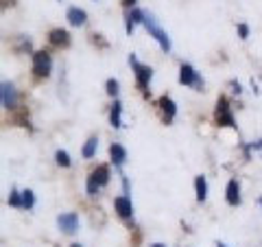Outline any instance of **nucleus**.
<instances>
[{
  "instance_id": "f257e3e1",
  "label": "nucleus",
  "mask_w": 262,
  "mask_h": 247,
  "mask_svg": "<svg viewBox=\"0 0 262 247\" xmlns=\"http://www.w3.org/2000/svg\"><path fill=\"white\" fill-rule=\"evenodd\" d=\"M142 24L146 27V31H149V35L160 44L162 51L168 53V51H170V37H168V33L160 27V22L155 20L151 13H144V22H142Z\"/></svg>"
},
{
  "instance_id": "f03ea898",
  "label": "nucleus",
  "mask_w": 262,
  "mask_h": 247,
  "mask_svg": "<svg viewBox=\"0 0 262 247\" xmlns=\"http://www.w3.org/2000/svg\"><path fill=\"white\" fill-rule=\"evenodd\" d=\"M129 64H131V68H134L136 72V84L138 88L142 90V92H146V88H149L151 84V79H153V70L149 68V66H144L136 59V55H129Z\"/></svg>"
},
{
  "instance_id": "7ed1b4c3",
  "label": "nucleus",
  "mask_w": 262,
  "mask_h": 247,
  "mask_svg": "<svg viewBox=\"0 0 262 247\" xmlns=\"http://www.w3.org/2000/svg\"><path fill=\"white\" fill-rule=\"evenodd\" d=\"M216 125H221V127H236L232 108H229V101L225 96H221L216 101Z\"/></svg>"
},
{
  "instance_id": "20e7f679",
  "label": "nucleus",
  "mask_w": 262,
  "mask_h": 247,
  "mask_svg": "<svg viewBox=\"0 0 262 247\" xmlns=\"http://www.w3.org/2000/svg\"><path fill=\"white\" fill-rule=\"evenodd\" d=\"M51 68H53V59L46 51H37L33 55V72L37 77H48L51 75Z\"/></svg>"
},
{
  "instance_id": "39448f33",
  "label": "nucleus",
  "mask_w": 262,
  "mask_h": 247,
  "mask_svg": "<svg viewBox=\"0 0 262 247\" xmlns=\"http://www.w3.org/2000/svg\"><path fill=\"white\" fill-rule=\"evenodd\" d=\"M179 84H182V86L201 88L203 81L199 79V72H196L190 64H182V68H179Z\"/></svg>"
},
{
  "instance_id": "423d86ee",
  "label": "nucleus",
  "mask_w": 262,
  "mask_h": 247,
  "mask_svg": "<svg viewBox=\"0 0 262 247\" xmlns=\"http://www.w3.org/2000/svg\"><path fill=\"white\" fill-rule=\"evenodd\" d=\"M57 225H59V230H63L66 234H75L79 230V217L75 212H66V215L57 217Z\"/></svg>"
},
{
  "instance_id": "0eeeda50",
  "label": "nucleus",
  "mask_w": 262,
  "mask_h": 247,
  "mask_svg": "<svg viewBox=\"0 0 262 247\" xmlns=\"http://www.w3.org/2000/svg\"><path fill=\"white\" fill-rule=\"evenodd\" d=\"M3 90V108L5 110H13L15 103H18V92H15V86L11 84V81H3V86H0Z\"/></svg>"
},
{
  "instance_id": "6e6552de",
  "label": "nucleus",
  "mask_w": 262,
  "mask_h": 247,
  "mask_svg": "<svg viewBox=\"0 0 262 247\" xmlns=\"http://www.w3.org/2000/svg\"><path fill=\"white\" fill-rule=\"evenodd\" d=\"M114 208L122 219H131L134 217V203H131V197L129 195H120L114 199Z\"/></svg>"
},
{
  "instance_id": "1a4fd4ad",
  "label": "nucleus",
  "mask_w": 262,
  "mask_h": 247,
  "mask_svg": "<svg viewBox=\"0 0 262 247\" xmlns=\"http://www.w3.org/2000/svg\"><path fill=\"white\" fill-rule=\"evenodd\" d=\"M225 199L229 205H238L241 203V184L238 179H229L225 188Z\"/></svg>"
},
{
  "instance_id": "9d476101",
  "label": "nucleus",
  "mask_w": 262,
  "mask_h": 247,
  "mask_svg": "<svg viewBox=\"0 0 262 247\" xmlns=\"http://www.w3.org/2000/svg\"><path fill=\"white\" fill-rule=\"evenodd\" d=\"M160 110L164 114V120L170 122V120L175 118V114H177V105H175V101L170 96H162L160 98Z\"/></svg>"
},
{
  "instance_id": "9b49d317",
  "label": "nucleus",
  "mask_w": 262,
  "mask_h": 247,
  "mask_svg": "<svg viewBox=\"0 0 262 247\" xmlns=\"http://www.w3.org/2000/svg\"><path fill=\"white\" fill-rule=\"evenodd\" d=\"M48 39H51V44L53 46H61L66 48L70 44V33L66 31V29H53L51 31V35H48Z\"/></svg>"
},
{
  "instance_id": "f8f14e48",
  "label": "nucleus",
  "mask_w": 262,
  "mask_h": 247,
  "mask_svg": "<svg viewBox=\"0 0 262 247\" xmlns=\"http://www.w3.org/2000/svg\"><path fill=\"white\" fill-rule=\"evenodd\" d=\"M66 18H68V22L72 27H83L88 22V13L83 9H79V7H70L68 13H66Z\"/></svg>"
},
{
  "instance_id": "ddd939ff",
  "label": "nucleus",
  "mask_w": 262,
  "mask_h": 247,
  "mask_svg": "<svg viewBox=\"0 0 262 247\" xmlns=\"http://www.w3.org/2000/svg\"><path fill=\"white\" fill-rule=\"evenodd\" d=\"M110 155H112V162H114V167H116V169H120L122 164H125V160H127L125 147L118 145V142H114V145L110 147Z\"/></svg>"
},
{
  "instance_id": "4468645a",
  "label": "nucleus",
  "mask_w": 262,
  "mask_h": 247,
  "mask_svg": "<svg viewBox=\"0 0 262 247\" xmlns=\"http://www.w3.org/2000/svg\"><path fill=\"white\" fill-rule=\"evenodd\" d=\"M90 179H94L98 186H105L110 182V167L107 164H101V167H96L92 173H90Z\"/></svg>"
},
{
  "instance_id": "2eb2a0df",
  "label": "nucleus",
  "mask_w": 262,
  "mask_h": 247,
  "mask_svg": "<svg viewBox=\"0 0 262 247\" xmlns=\"http://www.w3.org/2000/svg\"><path fill=\"white\" fill-rule=\"evenodd\" d=\"M125 20H127V33L131 35V33H134V29H136V24H138V22H144V11H140V9H136V7H134V9L127 13Z\"/></svg>"
},
{
  "instance_id": "dca6fc26",
  "label": "nucleus",
  "mask_w": 262,
  "mask_h": 247,
  "mask_svg": "<svg viewBox=\"0 0 262 247\" xmlns=\"http://www.w3.org/2000/svg\"><path fill=\"white\" fill-rule=\"evenodd\" d=\"M194 191H196V201H206L208 197V182L203 175H196L194 177Z\"/></svg>"
},
{
  "instance_id": "f3484780",
  "label": "nucleus",
  "mask_w": 262,
  "mask_h": 247,
  "mask_svg": "<svg viewBox=\"0 0 262 247\" xmlns=\"http://www.w3.org/2000/svg\"><path fill=\"white\" fill-rule=\"evenodd\" d=\"M110 120H112V127H116V129L122 127V105H120L118 101H114V105H112Z\"/></svg>"
},
{
  "instance_id": "a211bd4d",
  "label": "nucleus",
  "mask_w": 262,
  "mask_h": 247,
  "mask_svg": "<svg viewBox=\"0 0 262 247\" xmlns=\"http://www.w3.org/2000/svg\"><path fill=\"white\" fill-rule=\"evenodd\" d=\"M96 147H98V140H96V136H92V138H88V142L83 145V158H94V153H96Z\"/></svg>"
},
{
  "instance_id": "6ab92c4d",
  "label": "nucleus",
  "mask_w": 262,
  "mask_h": 247,
  "mask_svg": "<svg viewBox=\"0 0 262 247\" xmlns=\"http://www.w3.org/2000/svg\"><path fill=\"white\" fill-rule=\"evenodd\" d=\"M33 205H35V195H33L31 188H27V191H22V208L31 210Z\"/></svg>"
},
{
  "instance_id": "aec40b11",
  "label": "nucleus",
  "mask_w": 262,
  "mask_h": 247,
  "mask_svg": "<svg viewBox=\"0 0 262 247\" xmlns=\"http://www.w3.org/2000/svg\"><path fill=\"white\" fill-rule=\"evenodd\" d=\"M55 160H57V164H59V167H70V155H68V151H57L55 153Z\"/></svg>"
},
{
  "instance_id": "412c9836",
  "label": "nucleus",
  "mask_w": 262,
  "mask_h": 247,
  "mask_svg": "<svg viewBox=\"0 0 262 247\" xmlns=\"http://www.w3.org/2000/svg\"><path fill=\"white\" fill-rule=\"evenodd\" d=\"M9 205H13V208H22V193H18L15 188L9 195Z\"/></svg>"
},
{
  "instance_id": "4be33fe9",
  "label": "nucleus",
  "mask_w": 262,
  "mask_h": 247,
  "mask_svg": "<svg viewBox=\"0 0 262 247\" xmlns=\"http://www.w3.org/2000/svg\"><path fill=\"white\" fill-rule=\"evenodd\" d=\"M105 88H107V94H110V96H116V94H118V81H116V79H107Z\"/></svg>"
},
{
  "instance_id": "5701e85b",
  "label": "nucleus",
  "mask_w": 262,
  "mask_h": 247,
  "mask_svg": "<svg viewBox=\"0 0 262 247\" xmlns=\"http://www.w3.org/2000/svg\"><path fill=\"white\" fill-rule=\"evenodd\" d=\"M98 188H101V186H98L94 179H90V177H88V195H96V193H98Z\"/></svg>"
},
{
  "instance_id": "b1692460",
  "label": "nucleus",
  "mask_w": 262,
  "mask_h": 247,
  "mask_svg": "<svg viewBox=\"0 0 262 247\" xmlns=\"http://www.w3.org/2000/svg\"><path fill=\"white\" fill-rule=\"evenodd\" d=\"M238 35H241V39L249 37V27H247V24H238Z\"/></svg>"
},
{
  "instance_id": "393cba45",
  "label": "nucleus",
  "mask_w": 262,
  "mask_h": 247,
  "mask_svg": "<svg viewBox=\"0 0 262 247\" xmlns=\"http://www.w3.org/2000/svg\"><path fill=\"white\" fill-rule=\"evenodd\" d=\"M232 88H234V92H236V94H241V92H243V90H241V84H236V81H232Z\"/></svg>"
},
{
  "instance_id": "a878e982",
  "label": "nucleus",
  "mask_w": 262,
  "mask_h": 247,
  "mask_svg": "<svg viewBox=\"0 0 262 247\" xmlns=\"http://www.w3.org/2000/svg\"><path fill=\"white\" fill-rule=\"evenodd\" d=\"M151 247H166V245H162V243H153Z\"/></svg>"
},
{
  "instance_id": "bb28decb",
  "label": "nucleus",
  "mask_w": 262,
  "mask_h": 247,
  "mask_svg": "<svg viewBox=\"0 0 262 247\" xmlns=\"http://www.w3.org/2000/svg\"><path fill=\"white\" fill-rule=\"evenodd\" d=\"M216 247H227V245H225V243H219V245H216Z\"/></svg>"
},
{
  "instance_id": "cd10ccee",
  "label": "nucleus",
  "mask_w": 262,
  "mask_h": 247,
  "mask_svg": "<svg viewBox=\"0 0 262 247\" xmlns=\"http://www.w3.org/2000/svg\"><path fill=\"white\" fill-rule=\"evenodd\" d=\"M258 149H262V140H260V142H258Z\"/></svg>"
},
{
  "instance_id": "c85d7f7f",
  "label": "nucleus",
  "mask_w": 262,
  "mask_h": 247,
  "mask_svg": "<svg viewBox=\"0 0 262 247\" xmlns=\"http://www.w3.org/2000/svg\"><path fill=\"white\" fill-rule=\"evenodd\" d=\"M70 247H81V245H79V243H75V245H70Z\"/></svg>"
},
{
  "instance_id": "c756f323",
  "label": "nucleus",
  "mask_w": 262,
  "mask_h": 247,
  "mask_svg": "<svg viewBox=\"0 0 262 247\" xmlns=\"http://www.w3.org/2000/svg\"><path fill=\"white\" fill-rule=\"evenodd\" d=\"M260 205H262V197H260Z\"/></svg>"
}]
</instances>
